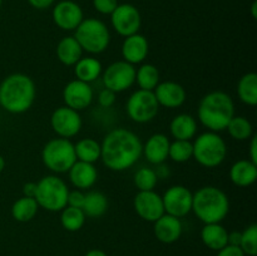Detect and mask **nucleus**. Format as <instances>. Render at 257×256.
Masks as SVG:
<instances>
[{"label": "nucleus", "instance_id": "nucleus-20", "mask_svg": "<svg viewBox=\"0 0 257 256\" xmlns=\"http://www.w3.org/2000/svg\"><path fill=\"white\" fill-rule=\"evenodd\" d=\"M170 143L167 136L163 133H155L143 145L142 155H145L148 162L152 165L157 166L165 163L168 158Z\"/></svg>", "mask_w": 257, "mask_h": 256}, {"label": "nucleus", "instance_id": "nucleus-28", "mask_svg": "<svg viewBox=\"0 0 257 256\" xmlns=\"http://www.w3.org/2000/svg\"><path fill=\"white\" fill-rule=\"evenodd\" d=\"M237 95L245 104L253 107L257 104V74L253 72L246 73L237 83Z\"/></svg>", "mask_w": 257, "mask_h": 256}, {"label": "nucleus", "instance_id": "nucleus-36", "mask_svg": "<svg viewBox=\"0 0 257 256\" xmlns=\"http://www.w3.org/2000/svg\"><path fill=\"white\" fill-rule=\"evenodd\" d=\"M240 247L243 253L247 256L257 255V225L247 226L243 231H241Z\"/></svg>", "mask_w": 257, "mask_h": 256}, {"label": "nucleus", "instance_id": "nucleus-38", "mask_svg": "<svg viewBox=\"0 0 257 256\" xmlns=\"http://www.w3.org/2000/svg\"><path fill=\"white\" fill-rule=\"evenodd\" d=\"M115 94L113 90L108 89V88H104L99 92L98 94V103L102 108H110L115 102Z\"/></svg>", "mask_w": 257, "mask_h": 256}, {"label": "nucleus", "instance_id": "nucleus-1", "mask_svg": "<svg viewBox=\"0 0 257 256\" xmlns=\"http://www.w3.org/2000/svg\"><path fill=\"white\" fill-rule=\"evenodd\" d=\"M140 137L127 128L109 131L100 143V160L110 171L122 172L133 167L142 156Z\"/></svg>", "mask_w": 257, "mask_h": 256}, {"label": "nucleus", "instance_id": "nucleus-32", "mask_svg": "<svg viewBox=\"0 0 257 256\" xmlns=\"http://www.w3.org/2000/svg\"><path fill=\"white\" fill-rule=\"evenodd\" d=\"M60 212H62L60 213V223L64 230L69 231V232H75L84 226L87 216L84 215L82 208L65 206Z\"/></svg>", "mask_w": 257, "mask_h": 256}, {"label": "nucleus", "instance_id": "nucleus-2", "mask_svg": "<svg viewBox=\"0 0 257 256\" xmlns=\"http://www.w3.org/2000/svg\"><path fill=\"white\" fill-rule=\"evenodd\" d=\"M35 95L37 88L34 80L23 73H13L0 83V105L13 114H22L29 110Z\"/></svg>", "mask_w": 257, "mask_h": 256}, {"label": "nucleus", "instance_id": "nucleus-7", "mask_svg": "<svg viewBox=\"0 0 257 256\" xmlns=\"http://www.w3.org/2000/svg\"><path fill=\"white\" fill-rule=\"evenodd\" d=\"M68 193L69 188L64 180L55 175H49L40 178L37 183L34 198L39 207L50 212H59L67 206Z\"/></svg>", "mask_w": 257, "mask_h": 256}, {"label": "nucleus", "instance_id": "nucleus-4", "mask_svg": "<svg viewBox=\"0 0 257 256\" xmlns=\"http://www.w3.org/2000/svg\"><path fill=\"white\" fill-rule=\"evenodd\" d=\"M192 211L203 223H218L227 216L230 201L221 188L203 186L193 193Z\"/></svg>", "mask_w": 257, "mask_h": 256}, {"label": "nucleus", "instance_id": "nucleus-31", "mask_svg": "<svg viewBox=\"0 0 257 256\" xmlns=\"http://www.w3.org/2000/svg\"><path fill=\"white\" fill-rule=\"evenodd\" d=\"M136 83L140 89L155 90L160 84V70L151 63H145L138 69H136Z\"/></svg>", "mask_w": 257, "mask_h": 256}, {"label": "nucleus", "instance_id": "nucleus-39", "mask_svg": "<svg viewBox=\"0 0 257 256\" xmlns=\"http://www.w3.org/2000/svg\"><path fill=\"white\" fill-rule=\"evenodd\" d=\"M84 198H85V193L82 192V190L69 191V193H68L67 206H72V207L82 208L83 203H84Z\"/></svg>", "mask_w": 257, "mask_h": 256}, {"label": "nucleus", "instance_id": "nucleus-12", "mask_svg": "<svg viewBox=\"0 0 257 256\" xmlns=\"http://www.w3.org/2000/svg\"><path fill=\"white\" fill-rule=\"evenodd\" d=\"M193 193L182 185H175L167 188L162 196L165 213L175 217H185L192 211Z\"/></svg>", "mask_w": 257, "mask_h": 256}, {"label": "nucleus", "instance_id": "nucleus-29", "mask_svg": "<svg viewBox=\"0 0 257 256\" xmlns=\"http://www.w3.org/2000/svg\"><path fill=\"white\" fill-rule=\"evenodd\" d=\"M38 210H39V205L34 197L23 196L13 203L12 216L14 220L19 221V222H29L35 217Z\"/></svg>", "mask_w": 257, "mask_h": 256}, {"label": "nucleus", "instance_id": "nucleus-43", "mask_svg": "<svg viewBox=\"0 0 257 256\" xmlns=\"http://www.w3.org/2000/svg\"><path fill=\"white\" fill-rule=\"evenodd\" d=\"M35 192H37V183L34 182H27L23 186V193L27 197H34Z\"/></svg>", "mask_w": 257, "mask_h": 256}, {"label": "nucleus", "instance_id": "nucleus-33", "mask_svg": "<svg viewBox=\"0 0 257 256\" xmlns=\"http://www.w3.org/2000/svg\"><path fill=\"white\" fill-rule=\"evenodd\" d=\"M231 138L236 141H247L253 136V127L250 120L242 115H233L226 127Z\"/></svg>", "mask_w": 257, "mask_h": 256}, {"label": "nucleus", "instance_id": "nucleus-19", "mask_svg": "<svg viewBox=\"0 0 257 256\" xmlns=\"http://www.w3.org/2000/svg\"><path fill=\"white\" fill-rule=\"evenodd\" d=\"M153 225V232L158 241L162 243H173L182 235L183 226L178 217L163 213Z\"/></svg>", "mask_w": 257, "mask_h": 256}, {"label": "nucleus", "instance_id": "nucleus-34", "mask_svg": "<svg viewBox=\"0 0 257 256\" xmlns=\"http://www.w3.org/2000/svg\"><path fill=\"white\" fill-rule=\"evenodd\" d=\"M193 157V145L191 141L175 140L170 143L168 158L177 163H185Z\"/></svg>", "mask_w": 257, "mask_h": 256}, {"label": "nucleus", "instance_id": "nucleus-26", "mask_svg": "<svg viewBox=\"0 0 257 256\" xmlns=\"http://www.w3.org/2000/svg\"><path fill=\"white\" fill-rule=\"evenodd\" d=\"M75 79L85 83H92L100 77L103 72L102 63L94 57H82L74 65Z\"/></svg>", "mask_w": 257, "mask_h": 256}, {"label": "nucleus", "instance_id": "nucleus-6", "mask_svg": "<svg viewBox=\"0 0 257 256\" xmlns=\"http://www.w3.org/2000/svg\"><path fill=\"white\" fill-rule=\"evenodd\" d=\"M74 38L83 52L100 54L107 50L110 43V33L107 25L97 18H87L75 29Z\"/></svg>", "mask_w": 257, "mask_h": 256}, {"label": "nucleus", "instance_id": "nucleus-37", "mask_svg": "<svg viewBox=\"0 0 257 256\" xmlns=\"http://www.w3.org/2000/svg\"><path fill=\"white\" fill-rule=\"evenodd\" d=\"M93 7L103 15H110L118 7V0H93Z\"/></svg>", "mask_w": 257, "mask_h": 256}, {"label": "nucleus", "instance_id": "nucleus-13", "mask_svg": "<svg viewBox=\"0 0 257 256\" xmlns=\"http://www.w3.org/2000/svg\"><path fill=\"white\" fill-rule=\"evenodd\" d=\"M112 27L120 37H130L137 34L142 25L141 13L132 4H118L110 14Z\"/></svg>", "mask_w": 257, "mask_h": 256}, {"label": "nucleus", "instance_id": "nucleus-42", "mask_svg": "<svg viewBox=\"0 0 257 256\" xmlns=\"http://www.w3.org/2000/svg\"><path fill=\"white\" fill-rule=\"evenodd\" d=\"M54 2L55 0H28V3L38 10L48 9V8H50L54 4Z\"/></svg>", "mask_w": 257, "mask_h": 256}, {"label": "nucleus", "instance_id": "nucleus-25", "mask_svg": "<svg viewBox=\"0 0 257 256\" xmlns=\"http://www.w3.org/2000/svg\"><path fill=\"white\" fill-rule=\"evenodd\" d=\"M57 58L62 64L73 67L83 57V49L74 37H65L57 45Z\"/></svg>", "mask_w": 257, "mask_h": 256}, {"label": "nucleus", "instance_id": "nucleus-44", "mask_svg": "<svg viewBox=\"0 0 257 256\" xmlns=\"http://www.w3.org/2000/svg\"><path fill=\"white\" fill-rule=\"evenodd\" d=\"M241 241V231H232L228 232V245L240 246Z\"/></svg>", "mask_w": 257, "mask_h": 256}, {"label": "nucleus", "instance_id": "nucleus-17", "mask_svg": "<svg viewBox=\"0 0 257 256\" xmlns=\"http://www.w3.org/2000/svg\"><path fill=\"white\" fill-rule=\"evenodd\" d=\"M153 93H155V97L160 107L162 105V107L170 108V109L181 107L187 98L185 88L180 83L172 82V80H166L162 83L160 82V84L155 88Z\"/></svg>", "mask_w": 257, "mask_h": 256}, {"label": "nucleus", "instance_id": "nucleus-40", "mask_svg": "<svg viewBox=\"0 0 257 256\" xmlns=\"http://www.w3.org/2000/svg\"><path fill=\"white\" fill-rule=\"evenodd\" d=\"M217 256H246L240 246L226 245L221 250L217 251Z\"/></svg>", "mask_w": 257, "mask_h": 256}, {"label": "nucleus", "instance_id": "nucleus-14", "mask_svg": "<svg viewBox=\"0 0 257 256\" xmlns=\"http://www.w3.org/2000/svg\"><path fill=\"white\" fill-rule=\"evenodd\" d=\"M133 207H135L136 213L142 220L148 221V222H155L165 213L162 196L155 192V190L140 191L135 196Z\"/></svg>", "mask_w": 257, "mask_h": 256}, {"label": "nucleus", "instance_id": "nucleus-11", "mask_svg": "<svg viewBox=\"0 0 257 256\" xmlns=\"http://www.w3.org/2000/svg\"><path fill=\"white\" fill-rule=\"evenodd\" d=\"M82 117L79 112L63 105L57 108L50 115V127L60 138H72L82 130Z\"/></svg>", "mask_w": 257, "mask_h": 256}, {"label": "nucleus", "instance_id": "nucleus-24", "mask_svg": "<svg viewBox=\"0 0 257 256\" xmlns=\"http://www.w3.org/2000/svg\"><path fill=\"white\" fill-rule=\"evenodd\" d=\"M201 240L208 248L218 251L228 245V232L221 222L205 223L201 230Z\"/></svg>", "mask_w": 257, "mask_h": 256}, {"label": "nucleus", "instance_id": "nucleus-46", "mask_svg": "<svg viewBox=\"0 0 257 256\" xmlns=\"http://www.w3.org/2000/svg\"><path fill=\"white\" fill-rule=\"evenodd\" d=\"M84 256H107V253L103 250H99V248H93V250H89Z\"/></svg>", "mask_w": 257, "mask_h": 256}, {"label": "nucleus", "instance_id": "nucleus-23", "mask_svg": "<svg viewBox=\"0 0 257 256\" xmlns=\"http://www.w3.org/2000/svg\"><path fill=\"white\" fill-rule=\"evenodd\" d=\"M170 132L175 140L191 141L197 133V120L193 115L181 113L171 120Z\"/></svg>", "mask_w": 257, "mask_h": 256}, {"label": "nucleus", "instance_id": "nucleus-9", "mask_svg": "<svg viewBox=\"0 0 257 256\" xmlns=\"http://www.w3.org/2000/svg\"><path fill=\"white\" fill-rule=\"evenodd\" d=\"M125 110L133 122L148 123L157 117L160 104L152 90L138 89L128 98Z\"/></svg>", "mask_w": 257, "mask_h": 256}, {"label": "nucleus", "instance_id": "nucleus-30", "mask_svg": "<svg viewBox=\"0 0 257 256\" xmlns=\"http://www.w3.org/2000/svg\"><path fill=\"white\" fill-rule=\"evenodd\" d=\"M77 161L94 163L100 160V143L94 138H82L74 145Z\"/></svg>", "mask_w": 257, "mask_h": 256}, {"label": "nucleus", "instance_id": "nucleus-41", "mask_svg": "<svg viewBox=\"0 0 257 256\" xmlns=\"http://www.w3.org/2000/svg\"><path fill=\"white\" fill-rule=\"evenodd\" d=\"M250 146H248V158L251 162L256 163L257 165V136L253 135L250 138Z\"/></svg>", "mask_w": 257, "mask_h": 256}, {"label": "nucleus", "instance_id": "nucleus-16", "mask_svg": "<svg viewBox=\"0 0 257 256\" xmlns=\"http://www.w3.org/2000/svg\"><path fill=\"white\" fill-rule=\"evenodd\" d=\"M52 18L54 24L62 30H75L83 22V10L73 0H62L53 8Z\"/></svg>", "mask_w": 257, "mask_h": 256}, {"label": "nucleus", "instance_id": "nucleus-47", "mask_svg": "<svg viewBox=\"0 0 257 256\" xmlns=\"http://www.w3.org/2000/svg\"><path fill=\"white\" fill-rule=\"evenodd\" d=\"M257 3L256 2H253L252 3V7H251V13H252V17H253V19H256L257 18Z\"/></svg>", "mask_w": 257, "mask_h": 256}, {"label": "nucleus", "instance_id": "nucleus-15", "mask_svg": "<svg viewBox=\"0 0 257 256\" xmlns=\"http://www.w3.org/2000/svg\"><path fill=\"white\" fill-rule=\"evenodd\" d=\"M93 98H94L93 88L90 87L89 83L82 80H70L63 89V100L65 105L77 112L87 109L92 104Z\"/></svg>", "mask_w": 257, "mask_h": 256}, {"label": "nucleus", "instance_id": "nucleus-3", "mask_svg": "<svg viewBox=\"0 0 257 256\" xmlns=\"http://www.w3.org/2000/svg\"><path fill=\"white\" fill-rule=\"evenodd\" d=\"M235 115V103L230 94L213 90L203 95L197 108L198 120L211 132L225 131Z\"/></svg>", "mask_w": 257, "mask_h": 256}, {"label": "nucleus", "instance_id": "nucleus-35", "mask_svg": "<svg viewBox=\"0 0 257 256\" xmlns=\"http://www.w3.org/2000/svg\"><path fill=\"white\" fill-rule=\"evenodd\" d=\"M135 185L140 191H152L155 190L158 182V177L156 171L150 167H142L135 173Z\"/></svg>", "mask_w": 257, "mask_h": 256}, {"label": "nucleus", "instance_id": "nucleus-10", "mask_svg": "<svg viewBox=\"0 0 257 256\" xmlns=\"http://www.w3.org/2000/svg\"><path fill=\"white\" fill-rule=\"evenodd\" d=\"M102 80L104 88H108L114 93L124 92L136 83L135 65L124 60H117L102 72Z\"/></svg>", "mask_w": 257, "mask_h": 256}, {"label": "nucleus", "instance_id": "nucleus-49", "mask_svg": "<svg viewBox=\"0 0 257 256\" xmlns=\"http://www.w3.org/2000/svg\"><path fill=\"white\" fill-rule=\"evenodd\" d=\"M2 4H3V0H0V8H2Z\"/></svg>", "mask_w": 257, "mask_h": 256}, {"label": "nucleus", "instance_id": "nucleus-45", "mask_svg": "<svg viewBox=\"0 0 257 256\" xmlns=\"http://www.w3.org/2000/svg\"><path fill=\"white\" fill-rule=\"evenodd\" d=\"M157 166H158V168L155 171H156V175H157L158 178H165L170 175V170H168L167 166H165L163 163H161V165H157Z\"/></svg>", "mask_w": 257, "mask_h": 256}, {"label": "nucleus", "instance_id": "nucleus-48", "mask_svg": "<svg viewBox=\"0 0 257 256\" xmlns=\"http://www.w3.org/2000/svg\"><path fill=\"white\" fill-rule=\"evenodd\" d=\"M4 168H5V160L3 156H0V173L4 171Z\"/></svg>", "mask_w": 257, "mask_h": 256}, {"label": "nucleus", "instance_id": "nucleus-5", "mask_svg": "<svg viewBox=\"0 0 257 256\" xmlns=\"http://www.w3.org/2000/svg\"><path fill=\"white\" fill-rule=\"evenodd\" d=\"M192 145L193 158L202 167L215 168L226 160L227 145L217 132L207 131L198 136Z\"/></svg>", "mask_w": 257, "mask_h": 256}, {"label": "nucleus", "instance_id": "nucleus-27", "mask_svg": "<svg viewBox=\"0 0 257 256\" xmlns=\"http://www.w3.org/2000/svg\"><path fill=\"white\" fill-rule=\"evenodd\" d=\"M82 210L87 217H100L108 210L107 196L100 191H89L85 193Z\"/></svg>", "mask_w": 257, "mask_h": 256}, {"label": "nucleus", "instance_id": "nucleus-22", "mask_svg": "<svg viewBox=\"0 0 257 256\" xmlns=\"http://www.w3.org/2000/svg\"><path fill=\"white\" fill-rule=\"evenodd\" d=\"M231 182L238 187H248L257 180V165L250 160L236 161L230 168Z\"/></svg>", "mask_w": 257, "mask_h": 256}, {"label": "nucleus", "instance_id": "nucleus-21", "mask_svg": "<svg viewBox=\"0 0 257 256\" xmlns=\"http://www.w3.org/2000/svg\"><path fill=\"white\" fill-rule=\"evenodd\" d=\"M68 173H69V180L72 185L78 190H88L93 187L98 178L94 163L82 162V161H75Z\"/></svg>", "mask_w": 257, "mask_h": 256}, {"label": "nucleus", "instance_id": "nucleus-18", "mask_svg": "<svg viewBox=\"0 0 257 256\" xmlns=\"http://www.w3.org/2000/svg\"><path fill=\"white\" fill-rule=\"evenodd\" d=\"M120 52H122V58L124 62L132 65L141 64L145 62L148 52H150V44H148L147 38L140 33L125 37Z\"/></svg>", "mask_w": 257, "mask_h": 256}, {"label": "nucleus", "instance_id": "nucleus-8", "mask_svg": "<svg viewBox=\"0 0 257 256\" xmlns=\"http://www.w3.org/2000/svg\"><path fill=\"white\" fill-rule=\"evenodd\" d=\"M42 161L52 172L67 173L77 161L74 145L68 138H53L43 147Z\"/></svg>", "mask_w": 257, "mask_h": 256}]
</instances>
